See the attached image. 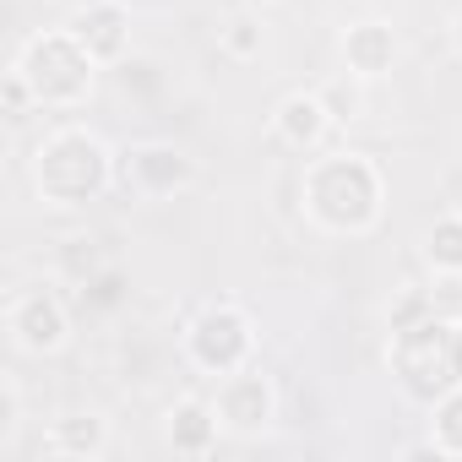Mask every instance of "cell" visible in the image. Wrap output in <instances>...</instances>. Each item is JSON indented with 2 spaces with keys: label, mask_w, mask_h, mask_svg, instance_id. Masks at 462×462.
I'll list each match as a JSON object with an SVG mask.
<instances>
[{
  "label": "cell",
  "mask_w": 462,
  "mask_h": 462,
  "mask_svg": "<svg viewBox=\"0 0 462 462\" xmlns=\"http://www.w3.org/2000/svg\"><path fill=\"white\" fill-rule=\"evenodd\" d=\"M12 71L28 82V93L44 115H66L93 98L104 66L88 55V44L71 28H44V33L23 39V50L12 55Z\"/></svg>",
  "instance_id": "obj_4"
},
{
  "label": "cell",
  "mask_w": 462,
  "mask_h": 462,
  "mask_svg": "<svg viewBox=\"0 0 462 462\" xmlns=\"http://www.w3.org/2000/svg\"><path fill=\"white\" fill-rule=\"evenodd\" d=\"M365 77H354V71H343V77H327L316 93H321V104H327V115H332V125H354L359 115H365Z\"/></svg>",
  "instance_id": "obj_17"
},
{
  "label": "cell",
  "mask_w": 462,
  "mask_h": 462,
  "mask_svg": "<svg viewBox=\"0 0 462 462\" xmlns=\"http://www.w3.org/2000/svg\"><path fill=\"white\" fill-rule=\"evenodd\" d=\"M300 201H305V217L321 228V235L365 240L370 228L381 223V212H386V174H381L375 158L348 152V147L316 152L305 163Z\"/></svg>",
  "instance_id": "obj_1"
},
{
  "label": "cell",
  "mask_w": 462,
  "mask_h": 462,
  "mask_svg": "<svg viewBox=\"0 0 462 462\" xmlns=\"http://www.w3.org/2000/svg\"><path fill=\"white\" fill-rule=\"evenodd\" d=\"M212 408H217L223 435H235V440H262V435L278 424V386H273V375H262L256 365H245V370H235V375L217 381Z\"/></svg>",
  "instance_id": "obj_7"
},
{
  "label": "cell",
  "mask_w": 462,
  "mask_h": 462,
  "mask_svg": "<svg viewBox=\"0 0 462 462\" xmlns=\"http://www.w3.org/2000/svg\"><path fill=\"white\" fill-rule=\"evenodd\" d=\"M120 185H125L131 196L163 201V196L196 185V158L180 152L174 142H136V147L120 152Z\"/></svg>",
  "instance_id": "obj_8"
},
{
  "label": "cell",
  "mask_w": 462,
  "mask_h": 462,
  "mask_svg": "<svg viewBox=\"0 0 462 462\" xmlns=\"http://www.w3.org/2000/svg\"><path fill=\"white\" fill-rule=\"evenodd\" d=\"M337 125H332V115H327V104H321V93L310 88H300V93H283L278 98V109H273V136L289 147V152H321L327 147V136H332Z\"/></svg>",
  "instance_id": "obj_10"
},
{
  "label": "cell",
  "mask_w": 462,
  "mask_h": 462,
  "mask_svg": "<svg viewBox=\"0 0 462 462\" xmlns=\"http://www.w3.org/2000/svg\"><path fill=\"white\" fill-rule=\"evenodd\" d=\"M386 370L408 402L435 408L446 392L462 386V321L440 316V310H419L408 321H392Z\"/></svg>",
  "instance_id": "obj_3"
},
{
  "label": "cell",
  "mask_w": 462,
  "mask_h": 462,
  "mask_svg": "<svg viewBox=\"0 0 462 462\" xmlns=\"http://www.w3.org/2000/svg\"><path fill=\"white\" fill-rule=\"evenodd\" d=\"M28 109H39V104H33L28 82H23V77L6 66V120H12V125H23V120H28Z\"/></svg>",
  "instance_id": "obj_19"
},
{
  "label": "cell",
  "mask_w": 462,
  "mask_h": 462,
  "mask_svg": "<svg viewBox=\"0 0 462 462\" xmlns=\"http://www.w3.org/2000/svg\"><path fill=\"white\" fill-rule=\"evenodd\" d=\"M419 251H424V267H430L435 278H462V212H457V207L440 212V217L424 228Z\"/></svg>",
  "instance_id": "obj_14"
},
{
  "label": "cell",
  "mask_w": 462,
  "mask_h": 462,
  "mask_svg": "<svg viewBox=\"0 0 462 462\" xmlns=\"http://www.w3.org/2000/svg\"><path fill=\"white\" fill-rule=\"evenodd\" d=\"M359 6H386V0H359Z\"/></svg>",
  "instance_id": "obj_22"
},
{
  "label": "cell",
  "mask_w": 462,
  "mask_h": 462,
  "mask_svg": "<svg viewBox=\"0 0 462 462\" xmlns=\"http://www.w3.org/2000/svg\"><path fill=\"white\" fill-rule=\"evenodd\" d=\"M44 451L66 462H98L109 451V419L104 413H66L44 430Z\"/></svg>",
  "instance_id": "obj_13"
},
{
  "label": "cell",
  "mask_w": 462,
  "mask_h": 462,
  "mask_svg": "<svg viewBox=\"0 0 462 462\" xmlns=\"http://www.w3.org/2000/svg\"><path fill=\"white\" fill-rule=\"evenodd\" d=\"M66 28L88 44V55L98 66H115L131 50V12H125V0H88V6L71 12Z\"/></svg>",
  "instance_id": "obj_11"
},
{
  "label": "cell",
  "mask_w": 462,
  "mask_h": 462,
  "mask_svg": "<svg viewBox=\"0 0 462 462\" xmlns=\"http://www.w3.org/2000/svg\"><path fill=\"white\" fill-rule=\"evenodd\" d=\"M223 424H217V408L201 402V397H180L169 413H163V440L174 457H207L217 446Z\"/></svg>",
  "instance_id": "obj_12"
},
{
  "label": "cell",
  "mask_w": 462,
  "mask_h": 462,
  "mask_svg": "<svg viewBox=\"0 0 462 462\" xmlns=\"http://www.w3.org/2000/svg\"><path fill=\"white\" fill-rule=\"evenodd\" d=\"M6 337H12V348L28 354V359L60 354V348L71 343V310H66V300H60L55 289H44V283L17 289V294L6 300Z\"/></svg>",
  "instance_id": "obj_6"
},
{
  "label": "cell",
  "mask_w": 462,
  "mask_h": 462,
  "mask_svg": "<svg viewBox=\"0 0 462 462\" xmlns=\"http://www.w3.org/2000/svg\"><path fill=\"white\" fill-rule=\"evenodd\" d=\"M185 359H190L201 375H212V381L245 370V365L256 359V321H251L235 300L201 305V310L190 316V327H185Z\"/></svg>",
  "instance_id": "obj_5"
},
{
  "label": "cell",
  "mask_w": 462,
  "mask_h": 462,
  "mask_svg": "<svg viewBox=\"0 0 462 462\" xmlns=\"http://www.w3.org/2000/svg\"><path fill=\"white\" fill-rule=\"evenodd\" d=\"M17 430H23V386L17 375H6L0 381V451L17 446Z\"/></svg>",
  "instance_id": "obj_18"
},
{
  "label": "cell",
  "mask_w": 462,
  "mask_h": 462,
  "mask_svg": "<svg viewBox=\"0 0 462 462\" xmlns=\"http://www.w3.org/2000/svg\"><path fill=\"white\" fill-rule=\"evenodd\" d=\"M245 6H256V12H273V6H283V0H245Z\"/></svg>",
  "instance_id": "obj_21"
},
{
  "label": "cell",
  "mask_w": 462,
  "mask_h": 462,
  "mask_svg": "<svg viewBox=\"0 0 462 462\" xmlns=\"http://www.w3.org/2000/svg\"><path fill=\"white\" fill-rule=\"evenodd\" d=\"M337 50H343V71H354V77H365V82H381V77H392V66H397V55H402V39H397L392 23L365 17V23H348V28H343Z\"/></svg>",
  "instance_id": "obj_9"
},
{
  "label": "cell",
  "mask_w": 462,
  "mask_h": 462,
  "mask_svg": "<svg viewBox=\"0 0 462 462\" xmlns=\"http://www.w3.org/2000/svg\"><path fill=\"white\" fill-rule=\"evenodd\" d=\"M217 50L228 55V60H256L262 50H267V23H262V12L251 6V12H235L223 28H217Z\"/></svg>",
  "instance_id": "obj_15"
},
{
  "label": "cell",
  "mask_w": 462,
  "mask_h": 462,
  "mask_svg": "<svg viewBox=\"0 0 462 462\" xmlns=\"http://www.w3.org/2000/svg\"><path fill=\"white\" fill-rule=\"evenodd\" d=\"M457 212H462V201H457Z\"/></svg>",
  "instance_id": "obj_23"
},
{
  "label": "cell",
  "mask_w": 462,
  "mask_h": 462,
  "mask_svg": "<svg viewBox=\"0 0 462 462\" xmlns=\"http://www.w3.org/2000/svg\"><path fill=\"white\" fill-rule=\"evenodd\" d=\"M430 451L462 462V386L446 392V397L430 408Z\"/></svg>",
  "instance_id": "obj_16"
},
{
  "label": "cell",
  "mask_w": 462,
  "mask_h": 462,
  "mask_svg": "<svg viewBox=\"0 0 462 462\" xmlns=\"http://www.w3.org/2000/svg\"><path fill=\"white\" fill-rule=\"evenodd\" d=\"M446 33H451V55H457V60H462V12H457V17H451V28H446Z\"/></svg>",
  "instance_id": "obj_20"
},
{
  "label": "cell",
  "mask_w": 462,
  "mask_h": 462,
  "mask_svg": "<svg viewBox=\"0 0 462 462\" xmlns=\"http://www.w3.org/2000/svg\"><path fill=\"white\" fill-rule=\"evenodd\" d=\"M28 180L44 207H88L120 185V152L93 125H55L33 142Z\"/></svg>",
  "instance_id": "obj_2"
}]
</instances>
